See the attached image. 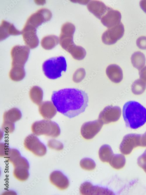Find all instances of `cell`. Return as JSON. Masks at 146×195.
I'll use <instances>...</instances> for the list:
<instances>
[{
    "label": "cell",
    "mask_w": 146,
    "mask_h": 195,
    "mask_svg": "<svg viewBox=\"0 0 146 195\" xmlns=\"http://www.w3.org/2000/svg\"><path fill=\"white\" fill-rule=\"evenodd\" d=\"M49 180L51 183L60 190L66 189L69 185L67 178L61 172L56 171L50 175Z\"/></svg>",
    "instance_id": "16"
},
{
    "label": "cell",
    "mask_w": 146,
    "mask_h": 195,
    "mask_svg": "<svg viewBox=\"0 0 146 195\" xmlns=\"http://www.w3.org/2000/svg\"><path fill=\"white\" fill-rule=\"evenodd\" d=\"M141 134H129L124 136L119 149L121 153L125 155L130 154L134 148L140 146Z\"/></svg>",
    "instance_id": "9"
},
{
    "label": "cell",
    "mask_w": 146,
    "mask_h": 195,
    "mask_svg": "<svg viewBox=\"0 0 146 195\" xmlns=\"http://www.w3.org/2000/svg\"><path fill=\"white\" fill-rule=\"evenodd\" d=\"M90 195H113V193L110 190L106 188L93 185L90 188Z\"/></svg>",
    "instance_id": "29"
},
{
    "label": "cell",
    "mask_w": 146,
    "mask_h": 195,
    "mask_svg": "<svg viewBox=\"0 0 146 195\" xmlns=\"http://www.w3.org/2000/svg\"><path fill=\"white\" fill-rule=\"evenodd\" d=\"M121 114L120 108L117 106H108L100 113L98 119L103 124L117 121Z\"/></svg>",
    "instance_id": "10"
},
{
    "label": "cell",
    "mask_w": 146,
    "mask_h": 195,
    "mask_svg": "<svg viewBox=\"0 0 146 195\" xmlns=\"http://www.w3.org/2000/svg\"><path fill=\"white\" fill-rule=\"evenodd\" d=\"M47 146L50 149L57 151L61 150L63 148V145L62 143L54 139L49 140Z\"/></svg>",
    "instance_id": "31"
},
{
    "label": "cell",
    "mask_w": 146,
    "mask_h": 195,
    "mask_svg": "<svg viewBox=\"0 0 146 195\" xmlns=\"http://www.w3.org/2000/svg\"><path fill=\"white\" fill-rule=\"evenodd\" d=\"M10 148L5 144L3 143L0 144V156L5 157L6 156Z\"/></svg>",
    "instance_id": "36"
},
{
    "label": "cell",
    "mask_w": 146,
    "mask_h": 195,
    "mask_svg": "<svg viewBox=\"0 0 146 195\" xmlns=\"http://www.w3.org/2000/svg\"><path fill=\"white\" fill-rule=\"evenodd\" d=\"M126 162V158L123 155L116 154L113 155L109 163L114 168L119 170L124 167Z\"/></svg>",
    "instance_id": "26"
},
{
    "label": "cell",
    "mask_w": 146,
    "mask_h": 195,
    "mask_svg": "<svg viewBox=\"0 0 146 195\" xmlns=\"http://www.w3.org/2000/svg\"><path fill=\"white\" fill-rule=\"evenodd\" d=\"M25 72L24 67H12L9 76L10 78L15 81H19L25 77Z\"/></svg>",
    "instance_id": "25"
},
{
    "label": "cell",
    "mask_w": 146,
    "mask_h": 195,
    "mask_svg": "<svg viewBox=\"0 0 146 195\" xmlns=\"http://www.w3.org/2000/svg\"><path fill=\"white\" fill-rule=\"evenodd\" d=\"M30 50L27 46L17 45L11 49L12 67H24L28 59Z\"/></svg>",
    "instance_id": "6"
},
{
    "label": "cell",
    "mask_w": 146,
    "mask_h": 195,
    "mask_svg": "<svg viewBox=\"0 0 146 195\" xmlns=\"http://www.w3.org/2000/svg\"><path fill=\"white\" fill-rule=\"evenodd\" d=\"M43 95L42 90L38 86L33 87L29 92V96L31 101L34 103L39 105L42 101Z\"/></svg>",
    "instance_id": "24"
},
{
    "label": "cell",
    "mask_w": 146,
    "mask_h": 195,
    "mask_svg": "<svg viewBox=\"0 0 146 195\" xmlns=\"http://www.w3.org/2000/svg\"><path fill=\"white\" fill-rule=\"evenodd\" d=\"M146 88V83L140 79L135 80L133 83L131 87L132 93L136 95L142 94Z\"/></svg>",
    "instance_id": "28"
},
{
    "label": "cell",
    "mask_w": 146,
    "mask_h": 195,
    "mask_svg": "<svg viewBox=\"0 0 146 195\" xmlns=\"http://www.w3.org/2000/svg\"><path fill=\"white\" fill-rule=\"evenodd\" d=\"M65 58L62 56L53 57L45 61L42 68L45 76L48 79L54 80L61 77L62 71L67 70Z\"/></svg>",
    "instance_id": "4"
},
{
    "label": "cell",
    "mask_w": 146,
    "mask_h": 195,
    "mask_svg": "<svg viewBox=\"0 0 146 195\" xmlns=\"http://www.w3.org/2000/svg\"><path fill=\"white\" fill-rule=\"evenodd\" d=\"M124 28L121 22L119 24L108 28L102 34V40L105 44L110 45L114 44L123 36Z\"/></svg>",
    "instance_id": "8"
},
{
    "label": "cell",
    "mask_w": 146,
    "mask_h": 195,
    "mask_svg": "<svg viewBox=\"0 0 146 195\" xmlns=\"http://www.w3.org/2000/svg\"><path fill=\"white\" fill-rule=\"evenodd\" d=\"M122 114L126 127L136 129L146 122V109L139 103L129 101L124 105Z\"/></svg>",
    "instance_id": "2"
},
{
    "label": "cell",
    "mask_w": 146,
    "mask_h": 195,
    "mask_svg": "<svg viewBox=\"0 0 146 195\" xmlns=\"http://www.w3.org/2000/svg\"><path fill=\"white\" fill-rule=\"evenodd\" d=\"M2 130L5 132L11 133L15 129L14 124L6 121H4L1 126Z\"/></svg>",
    "instance_id": "33"
},
{
    "label": "cell",
    "mask_w": 146,
    "mask_h": 195,
    "mask_svg": "<svg viewBox=\"0 0 146 195\" xmlns=\"http://www.w3.org/2000/svg\"><path fill=\"white\" fill-rule=\"evenodd\" d=\"M24 146L27 150L36 156H42L46 152V146L34 134H30L26 137Z\"/></svg>",
    "instance_id": "7"
},
{
    "label": "cell",
    "mask_w": 146,
    "mask_h": 195,
    "mask_svg": "<svg viewBox=\"0 0 146 195\" xmlns=\"http://www.w3.org/2000/svg\"><path fill=\"white\" fill-rule=\"evenodd\" d=\"M51 100L57 111L71 118L84 112L88 98L84 91L69 88L53 92Z\"/></svg>",
    "instance_id": "1"
},
{
    "label": "cell",
    "mask_w": 146,
    "mask_h": 195,
    "mask_svg": "<svg viewBox=\"0 0 146 195\" xmlns=\"http://www.w3.org/2000/svg\"><path fill=\"white\" fill-rule=\"evenodd\" d=\"M87 8L90 12L101 20L111 7L107 6L100 1L92 0L88 4Z\"/></svg>",
    "instance_id": "15"
},
{
    "label": "cell",
    "mask_w": 146,
    "mask_h": 195,
    "mask_svg": "<svg viewBox=\"0 0 146 195\" xmlns=\"http://www.w3.org/2000/svg\"><path fill=\"white\" fill-rule=\"evenodd\" d=\"M140 5L142 9L146 13V0L141 1Z\"/></svg>",
    "instance_id": "39"
},
{
    "label": "cell",
    "mask_w": 146,
    "mask_h": 195,
    "mask_svg": "<svg viewBox=\"0 0 146 195\" xmlns=\"http://www.w3.org/2000/svg\"><path fill=\"white\" fill-rule=\"evenodd\" d=\"M139 74L140 79L146 84V66L139 70Z\"/></svg>",
    "instance_id": "37"
},
{
    "label": "cell",
    "mask_w": 146,
    "mask_h": 195,
    "mask_svg": "<svg viewBox=\"0 0 146 195\" xmlns=\"http://www.w3.org/2000/svg\"><path fill=\"white\" fill-rule=\"evenodd\" d=\"M121 17V13L119 11L110 8L100 20L102 24L109 28L120 23Z\"/></svg>",
    "instance_id": "14"
},
{
    "label": "cell",
    "mask_w": 146,
    "mask_h": 195,
    "mask_svg": "<svg viewBox=\"0 0 146 195\" xmlns=\"http://www.w3.org/2000/svg\"><path fill=\"white\" fill-rule=\"evenodd\" d=\"M59 39L58 37L55 35H49L44 37L42 39L41 44L44 49L49 50L54 48L58 43Z\"/></svg>",
    "instance_id": "22"
},
{
    "label": "cell",
    "mask_w": 146,
    "mask_h": 195,
    "mask_svg": "<svg viewBox=\"0 0 146 195\" xmlns=\"http://www.w3.org/2000/svg\"><path fill=\"white\" fill-rule=\"evenodd\" d=\"M31 130L36 136L45 135L55 138L59 136L60 130L58 125L49 120H43L34 122L31 126Z\"/></svg>",
    "instance_id": "5"
},
{
    "label": "cell",
    "mask_w": 146,
    "mask_h": 195,
    "mask_svg": "<svg viewBox=\"0 0 146 195\" xmlns=\"http://www.w3.org/2000/svg\"><path fill=\"white\" fill-rule=\"evenodd\" d=\"M14 168L13 175L16 179L22 182L27 180L29 176L28 169L23 167H18Z\"/></svg>",
    "instance_id": "27"
},
{
    "label": "cell",
    "mask_w": 146,
    "mask_h": 195,
    "mask_svg": "<svg viewBox=\"0 0 146 195\" xmlns=\"http://www.w3.org/2000/svg\"><path fill=\"white\" fill-rule=\"evenodd\" d=\"M75 27L71 23L64 24L61 28L59 42L61 47L69 53L75 59L81 57L85 49L82 46L76 45L73 41V35Z\"/></svg>",
    "instance_id": "3"
},
{
    "label": "cell",
    "mask_w": 146,
    "mask_h": 195,
    "mask_svg": "<svg viewBox=\"0 0 146 195\" xmlns=\"http://www.w3.org/2000/svg\"><path fill=\"white\" fill-rule=\"evenodd\" d=\"M19 151L16 149H10L8 153L5 157L7 160L12 163L17 158L20 156Z\"/></svg>",
    "instance_id": "32"
},
{
    "label": "cell",
    "mask_w": 146,
    "mask_h": 195,
    "mask_svg": "<svg viewBox=\"0 0 146 195\" xmlns=\"http://www.w3.org/2000/svg\"><path fill=\"white\" fill-rule=\"evenodd\" d=\"M136 43L139 49H146V37L142 36L139 37L136 40Z\"/></svg>",
    "instance_id": "35"
},
{
    "label": "cell",
    "mask_w": 146,
    "mask_h": 195,
    "mask_svg": "<svg viewBox=\"0 0 146 195\" xmlns=\"http://www.w3.org/2000/svg\"><path fill=\"white\" fill-rule=\"evenodd\" d=\"M106 73L109 79L115 83L120 82L123 79V73L121 68L115 64L109 65L106 68Z\"/></svg>",
    "instance_id": "18"
},
{
    "label": "cell",
    "mask_w": 146,
    "mask_h": 195,
    "mask_svg": "<svg viewBox=\"0 0 146 195\" xmlns=\"http://www.w3.org/2000/svg\"><path fill=\"white\" fill-rule=\"evenodd\" d=\"M131 61L133 66L140 70L145 66L146 58L145 55L140 51L133 53L131 57Z\"/></svg>",
    "instance_id": "20"
},
{
    "label": "cell",
    "mask_w": 146,
    "mask_h": 195,
    "mask_svg": "<svg viewBox=\"0 0 146 195\" xmlns=\"http://www.w3.org/2000/svg\"><path fill=\"white\" fill-rule=\"evenodd\" d=\"M22 117V114L20 110L13 108L5 112L3 115L4 121L13 123L19 120Z\"/></svg>",
    "instance_id": "21"
},
{
    "label": "cell",
    "mask_w": 146,
    "mask_h": 195,
    "mask_svg": "<svg viewBox=\"0 0 146 195\" xmlns=\"http://www.w3.org/2000/svg\"><path fill=\"white\" fill-rule=\"evenodd\" d=\"M103 125L98 119L85 122L81 127V134L85 139H91L100 131Z\"/></svg>",
    "instance_id": "12"
},
{
    "label": "cell",
    "mask_w": 146,
    "mask_h": 195,
    "mask_svg": "<svg viewBox=\"0 0 146 195\" xmlns=\"http://www.w3.org/2000/svg\"><path fill=\"white\" fill-rule=\"evenodd\" d=\"M140 146L146 147V132L141 135L140 139Z\"/></svg>",
    "instance_id": "38"
},
{
    "label": "cell",
    "mask_w": 146,
    "mask_h": 195,
    "mask_svg": "<svg viewBox=\"0 0 146 195\" xmlns=\"http://www.w3.org/2000/svg\"><path fill=\"white\" fill-rule=\"evenodd\" d=\"M21 32L23 40L27 46L31 49L35 48L39 44L36 35V28L25 23Z\"/></svg>",
    "instance_id": "11"
},
{
    "label": "cell",
    "mask_w": 146,
    "mask_h": 195,
    "mask_svg": "<svg viewBox=\"0 0 146 195\" xmlns=\"http://www.w3.org/2000/svg\"><path fill=\"white\" fill-rule=\"evenodd\" d=\"M21 34L13 24L2 20L0 25V40L4 39L10 35H17Z\"/></svg>",
    "instance_id": "19"
},
{
    "label": "cell",
    "mask_w": 146,
    "mask_h": 195,
    "mask_svg": "<svg viewBox=\"0 0 146 195\" xmlns=\"http://www.w3.org/2000/svg\"><path fill=\"white\" fill-rule=\"evenodd\" d=\"M98 155L99 158L102 162L109 163L114 154L110 146L107 144H104L100 148Z\"/></svg>",
    "instance_id": "23"
},
{
    "label": "cell",
    "mask_w": 146,
    "mask_h": 195,
    "mask_svg": "<svg viewBox=\"0 0 146 195\" xmlns=\"http://www.w3.org/2000/svg\"><path fill=\"white\" fill-rule=\"evenodd\" d=\"M52 16V13L49 10L42 8L32 14L28 18L26 23L36 28L43 23L49 21Z\"/></svg>",
    "instance_id": "13"
},
{
    "label": "cell",
    "mask_w": 146,
    "mask_h": 195,
    "mask_svg": "<svg viewBox=\"0 0 146 195\" xmlns=\"http://www.w3.org/2000/svg\"><path fill=\"white\" fill-rule=\"evenodd\" d=\"M80 165L82 169L87 170H93L96 167V164L94 161L88 158L82 159L80 161Z\"/></svg>",
    "instance_id": "30"
},
{
    "label": "cell",
    "mask_w": 146,
    "mask_h": 195,
    "mask_svg": "<svg viewBox=\"0 0 146 195\" xmlns=\"http://www.w3.org/2000/svg\"><path fill=\"white\" fill-rule=\"evenodd\" d=\"M39 111L44 118L49 120L54 117L57 111L53 102L49 101L41 102L39 105Z\"/></svg>",
    "instance_id": "17"
},
{
    "label": "cell",
    "mask_w": 146,
    "mask_h": 195,
    "mask_svg": "<svg viewBox=\"0 0 146 195\" xmlns=\"http://www.w3.org/2000/svg\"><path fill=\"white\" fill-rule=\"evenodd\" d=\"M137 164L146 173V149L137 159Z\"/></svg>",
    "instance_id": "34"
}]
</instances>
